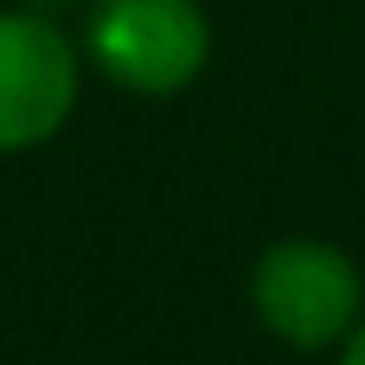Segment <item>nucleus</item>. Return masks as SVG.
Here are the masks:
<instances>
[{"label":"nucleus","instance_id":"1","mask_svg":"<svg viewBox=\"0 0 365 365\" xmlns=\"http://www.w3.org/2000/svg\"><path fill=\"white\" fill-rule=\"evenodd\" d=\"M250 308L282 346L327 353L365 321V276L327 237H282L250 269Z\"/></svg>","mask_w":365,"mask_h":365},{"label":"nucleus","instance_id":"2","mask_svg":"<svg viewBox=\"0 0 365 365\" xmlns=\"http://www.w3.org/2000/svg\"><path fill=\"white\" fill-rule=\"evenodd\" d=\"M83 51L109 83L135 96H173L205 71L212 19L199 0H96L83 19Z\"/></svg>","mask_w":365,"mask_h":365},{"label":"nucleus","instance_id":"3","mask_svg":"<svg viewBox=\"0 0 365 365\" xmlns=\"http://www.w3.org/2000/svg\"><path fill=\"white\" fill-rule=\"evenodd\" d=\"M83 90V64L77 45L32 6H6L0 13V154H26L45 148Z\"/></svg>","mask_w":365,"mask_h":365},{"label":"nucleus","instance_id":"4","mask_svg":"<svg viewBox=\"0 0 365 365\" xmlns=\"http://www.w3.org/2000/svg\"><path fill=\"white\" fill-rule=\"evenodd\" d=\"M340 365H365V321L346 334V340H340Z\"/></svg>","mask_w":365,"mask_h":365}]
</instances>
